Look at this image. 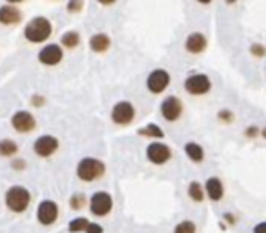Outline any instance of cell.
Masks as SVG:
<instances>
[{
	"mask_svg": "<svg viewBox=\"0 0 266 233\" xmlns=\"http://www.w3.org/2000/svg\"><path fill=\"white\" fill-rule=\"evenodd\" d=\"M51 33H53V24L48 16H33L24 26V38L30 44H42L50 38Z\"/></svg>",
	"mask_w": 266,
	"mask_h": 233,
	"instance_id": "6da1fadb",
	"label": "cell"
},
{
	"mask_svg": "<svg viewBox=\"0 0 266 233\" xmlns=\"http://www.w3.org/2000/svg\"><path fill=\"white\" fill-rule=\"evenodd\" d=\"M106 172V166L99 160V158H82L79 166H77V175L81 180L84 182H91V180H97L101 178Z\"/></svg>",
	"mask_w": 266,
	"mask_h": 233,
	"instance_id": "7a4b0ae2",
	"label": "cell"
},
{
	"mask_svg": "<svg viewBox=\"0 0 266 233\" xmlns=\"http://www.w3.org/2000/svg\"><path fill=\"white\" fill-rule=\"evenodd\" d=\"M30 192L22 186H13L6 193V204L11 212L22 213L28 206H30Z\"/></svg>",
	"mask_w": 266,
	"mask_h": 233,
	"instance_id": "3957f363",
	"label": "cell"
},
{
	"mask_svg": "<svg viewBox=\"0 0 266 233\" xmlns=\"http://www.w3.org/2000/svg\"><path fill=\"white\" fill-rule=\"evenodd\" d=\"M184 90L193 96H201V95H206V93H210L211 90L210 76L204 75V73H191V75L186 76Z\"/></svg>",
	"mask_w": 266,
	"mask_h": 233,
	"instance_id": "277c9868",
	"label": "cell"
},
{
	"mask_svg": "<svg viewBox=\"0 0 266 233\" xmlns=\"http://www.w3.org/2000/svg\"><path fill=\"white\" fill-rule=\"evenodd\" d=\"M170 73L166 70H162V68H157V70H153L148 75V78H146V88H148V92H151L153 95H159V93L166 92L168 90V86H170Z\"/></svg>",
	"mask_w": 266,
	"mask_h": 233,
	"instance_id": "5b68a950",
	"label": "cell"
},
{
	"mask_svg": "<svg viewBox=\"0 0 266 233\" xmlns=\"http://www.w3.org/2000/svg\"><path fill=\"white\" fill-rule=\"evenodd\" d=\"M133 118H135V108L128 100L117 102L113 110H111V120L119 124V126H128Z\"/></svg>",
	"mask_w": 266,
	"mask_h": 233,
	"instance_id": "8992f818",
	"label": "cell"
},
{
	"mask_svg": "<svg viewBox=\"0 0 266 233\" xmlns=\"http://www.w3.org/2000/svg\"><path fill=\"white\" fill-rule=\"evenodd\" d=\"M62 58H64V50L61 44H46L39 51V62L44 66H57L62 62Z\"/></svg>",
	"mask_w": 266,
	"mask_h": 233,
	"instance_id": "52a82bcc",
	"label": "cell"
},
{
	"mask_svg": "<svg viewBox=\"0 0 266 233\" xmlns=\"http://www.w3.org/2000/svg\"><path fill=\"white\" fill-rule=\"evenodd\" d=\"M161 113L168 122H175L182 115V102L179 96L170 95L166 96L161 104Z\"/></svg>",
	"mask_w": 266,
	"mask_h": 233,
	"instance_id": "ba28073f",
	"label": "cell"
},
{
	"mask_svg": "<svg viewBox=\"0 0 266 233\" xmlns=\"http://www.w3.org/2000/svg\"><path fill=\"white\" fill-rule=\"evenodd\" d=\"M111 206H113V200H111L110 195L104 192L95 193L90 200V208H91V212H93V215H97V217H104V215H108Z\"/></svg>",
	"mask_w": 266,
	"mask_h": 233,
	"instance_id": "9c48e42d",
	"label": "cell"
},
{
	"mask_svg": "<svg viewBox=\"0 0 266 233\" xmlns=\"http://www.w3.org/2000/svg\"><path fill=\"white\" fill-rule=\"evenodd\" d=\"M22 11L15 4H2L0 6V24L2 26H17L22 22Z\"/></svg>",
	"mask_w": 266,
	"mask_h": 233,
	"instance_id": "30bf717a",
	"label": "cell"
},
{
	"mask_svg": "<svg viewBox=\"0 0 266 233\" xmlns=\"http://www.w3.org/2000/svg\"><path fill=\"white\" fill-rule=\"evenodd\" d=\"M11 126L15 128L19 133H28L37 126V120L30 112L22 110V112L13 113V116H11Z\"/></svg>",
	"mask_w": 266,
	"mask_h": 233,
	"instance_id": "8fae6325",
	"label": "cell"
},
{
	"mask_svg": "<svg viewBox=\"0 0 266 233\" xmlns=\"http://www.w3.org/2000/svg\"><path fill=\"white\" fill-rule=\"evenodd\" d=\"M206 48H208V38H206V35L199 33V31H193V33L186 36L184 50L188 53H191V55H201V53L206 51Z\"/></svg>",
	"mask_w": 266,
	"mask_h": 233,
	"instance_id": "7c38bea8",
	"label": "cell"
},
{
	"mask_svg": "<svg viewBox=\"0 0 266 233\" xmlns=\"http://www.w3.org/2000/svg\"><path fill=\"white\" fill-rule=\"evenodd\" d=\"M33 150H35L39 157H50L59 150V140L55 137H51V135H42V137H39L35 140Z\"/></svg>",
	"mask_w": 266,
	"mask_h": 233,
	"instance_id": "4fadbf2b",
	"label": "cell"
},
{
	"mask_svg": "<svg viewBox=\"0 0 266 233\" xmlns=\"http://www.w3.org/2000/svg\"><path fill=\"white\" fill-rule=\"evenodd\" d=\"M57 215H59V206L53 200H42L39 210H37V217H39L41 224H46V226L55 222Z\"/></svg>",
	"mask_w": 266,
	"mask_h": 233,
	"instance_id": "5bb4252c",
	"label": "cell"
},
{
	"mask_svg": "<svg viewBox=\"0 0 266 233\" xmlns=\"http://www.w3.org/2000/svg\"><path fill=\"white\" fill-rule=\"evenodd\" d=\"M146 155H148V158H150L153 164H164L166 160L171 157V152H170V148L166 146V144H162V142H153V144L148 146Z\"/></svg>",
	"mask_w": 266,
	"mask_h": 233,
	"instance_id": "9a60e30c",
	"label": "cell"
},
{
	"mask_svg": "<svg viewBox=\"0 0 266 233\" xmlns=\"http://www.w3.org/2000/svg\"><path fill=\"white\" fill-rule=\"evenodd\" d=\"M111 48V38L110 35H106V33H95V35L90 38V50L93 53H106V51Z\"/></svg>",
	"mask_w": 266,
	"mask_h": 233,
	"instance_id": "2e32d148",
	"label": "cell"
},
{
	"mask_svg": "<svg viewBox=\"0 0 266 233\" xmlns=\"http://www.w3.org/2000/svg\"><path fill=\"white\" fill-rule=\"evenodd\" d=\"M81 44V33L75 30H70L62 33L61 36V46L66 48V50H75L77 46Z\"/></svg>",
	"mask_w": 266,
	"mask_h": 233,
	"instance_id": "e0dca14e",
	"label": "cell"
},
{
	"mask_svg": "<svg viewBox=\"0 0 266 233\" xmlns=\"http://www.w3.org/2000/svg\"><path fill=\"white\" fill-rule=\"evenodd\" d=\"M206 193H208V197L211 198V200H219V198L222 197V184L219 178H208L206 180Z\"/></svg>",
	"mask_w": 266,
	"mask_h": 233,
	"instance_id": "ac0fdd59",
	"label": "cell"
},
{
	"mask_svg": "<svg viewBox=\"0 0 266 233\" xmlns=\"http://www.w3.org/2000/svg\"><path fill=\"white\" fill-rule=\"evenodd\" d=\"M186 150V155L193 160V162H201L202 157H204V152H202V148L197 144V142H188L184 146Z\"/></svg>",
	"mask_w": 266,
	"mask_h": 233,
	"instance_id": "d6986e66",
	"label": "cell"
},
{
	"mask_svg": "<svg viewBox=\"0 0 266 233\" xmlns=\"http://www.w3.org/2000/svg\"><path fill=\"white\" fill-rule=\"evenodd\" d=\"M17 152H19L17 142L10 140V138L0 140V155H2V157H11V155H15Z\"/></svg>",
	"mask_w": 266,
	"mask_h": 233,
	"instance_id": "ffe728a7",
	"label": "cell"
},
{
	"mask_svg": "<svg viewBox=\"0 0 266 233\" xmlns=\"http://www.w3.org/2000/svg\"><path fill=\"white\" fill-rule=\"evenodd\" d=\"M139 133H141V135H146V137H155V138L164 137V132H162V130L157 126V124H148V126L141 128V130H139Z\"/></svg>",
	"mask_w": 266,
	"mask_h": 233,
	"instance_id": "44dd1931",
	"label": "cell"
},
{
	"mask_svg": "<svg viewBox=\"0 0 266 233\" xmlns=\"http://www.w3.org/2000/svg\"><path fill=\"white\" fill-rule=\"evenodd\" d=\"M82 10H84V0H68L66 4V11L70 15H79Z\"/></svg>",
	"mask_w": 266,
	"mask_h": 233,
	"instance_id": "7402d4cb",
	"label": "cell"
},
{
	"mask_svg": "<svg viewBox=\"0 0 266 233\" xmlns=\"http://www.w3.org/2000/svg\"><path fill=\"white\" fill-rule=\"evenodd\" d=\"M88 218H84V217H79V218H75V220H71L70 222V232L71 233H79V232H86V226H88Z\"/></svg>",
	"mask_w": 266,
	"mask_h": 233,
	"instance_id": "603a6c76",
	"label": "cell"
},
{
	"mask_svg": "<svg viewBox=\"0 0 266 233\" xmlns=\"http://www.w3.org/2000/svg\"><path fill=\"white\" fill-rule=\"evenodd\" d=\"M190 197L193 198V200H197V202H201L202 200V197H204V190H202V186L199 182L190 184Z\"/></svg>",
	"mask_w": 266,
	"mask_h": 233,
	"instance_id": "cb8c5ba5",
	"label": "cell"
},
{
	"mask_svg": "<svg viewBox=\"0 0 266 233\" xmlns=\"http://www.w3.org/2000/svg\"><path fill=\"white\" fill-rule=\"evenodd\" d=\"M175 233H195V224L190 220H184L175 228Z\"/></svg>",
	"mask_w": 266,
	"mask_h": 233,
	"instance_id": "d4e9b609",
	"label": "cell"
},
{
	"mask_svg": "<svg viewBox=\"0 0 266 233\" xmlns=\"http://www.w3.org/2000/svg\"><path fill=\"white\" fill-rule=\"evenodd\" d=\"M250 55H253L255 58H261L266 55V48L262 44H251L250 46Z\"/></svg>",
	"mask_w": 266,
	"mask_h": 233,
	"instance_id": "484cf974",
	"label": "cell"
},
{
	"mask_svg": "<svg viewBox=\"0 0 266 233\" xmlns=\"http://www.w3.org/2000/svg\"><path fill=\"white\" fill-rule=\"evenodd\" d=\"M86 233H102V226L101 224L90 222L88 226H86Z\"/></svg>",
	"mask_w": 266,
	"mask_h": 233,
	"instance_id": "4316f807",
	"label": "cell"
},
{
	"mask_svg": "<svg viewBox=\"0 0 266 233\" xmlns=\"http://www.w3.org/2000/svg\"><path fill=\"white\" fill-rule=\"evenodd\" d=\"M44 100H46V98H44V96H41V95H33V96H31V102H33V106L41 108L42 104H44Z\"/></svg>",
	"mask_w": 266,
	"mask_h": 233,
	"instance_id": "83f0119b",
	"label": "cell"
},
{
	"mask_svg": "<svg viewBox=\"0 0 266 233\" xmlns=\"http://www.w3.org/2000/svg\"><path fill=\"white\" fill-rule=\"evenodd\" d=\"M81 206H82V197H81V195H77V197L71 198V208L79 210Z\"/></svg>",
	"mask_w": 266,
	"mask_h": 233,
	"instance_id": "f1b7e54d",
	"label": "cell"
},
{
	"mask_svg": "<svg viewBox=\"0 0 266 233\" xmlns=\"http://www.w3.org/2000/svg\"><path fill=\"white\" fill-rule=\"evenodd\" d=\"M97 4L104 6V8H110V6H115L117 0H97Z\"/></svg>",
	"mask_w": 266,
	"mask_h": 233,
	"instance_id": "f546056e",
	"label": "cell"
},
{
	"mask_svg": "<svg viewBox=\"0 0 266 233\" xmlns=\"http://www.w3.org/2000/svg\"><path fill=\"white\" fill-rule=\"evenodd\" d=\"M253 233H266V222L257 224L255 228H253Z\"/></svg>",
	"mask_w": 266,
	"mask_h": 233,
	"instance_id": "4dcf8cb0",
	"label": "cell"
},
{
	"mask_svg": "<svg viewBox=\"0 0 266 233\" xmlns=\"http://www.w3.org/2000/svg\"><path fill=\"white\" fill-rule=\"evenodd\" d=\"M230 116H231V113L230 112H219V118H224V120H230Z\"/></svg>",
	"mask_w": 266,
	"mask_h": 233,
	"instance_id": "1f68e13d",
	"label": "cell"
},
{
	"mask_svg": "<svg viewBox=\"0 0 266 233\" xmlns=\"http://www.w3.org/2000/svg\"><path fill=\"white\" fill-rule=\"evenodd\" d=\"M255 133H257V128L255 126H251V128H248V130H246V135H248V137H253Z\"/></svg>",
	"mask_w": 266,
	"mask_h": 233,
	"instance_id": "d6a6232c",
	"label": "cell"
},
{
	"mask_svg": "<svg viewBox=\"0 0 266 233\" xmlns=\"http://www.w3.org/2000/svg\"><path fill=\"white\" fill-rule=\"evenodd\" d=\"M197 4H201V6H210L213 0H195Z\"/></svg>",
	"mask_w": 266,
	"mask_h": 233,
	"instance_id": "836d02e7",
	"label": "cell"
},
{
	"mask_svg": "<svg viewBox=\"0 0 266 233\" xmlns=\"http://www.w3.org/2000/svg\"><path fill=\"white\" fill-rule=\"evenodd\" d=\"M8 4H15V6H19V4H22V2H26V0H6Z\"/></svg>",
	"mask_w": 266,
	"mask_h": 233,
	"instance_id": "e575fe53",
	"label": "cell"
},
{
	"mask_svg": "<svg viewBox=\"0 0 266 233\" xmlns=\"http://www.w3.org/2000/svg\"><path fill=\"white\" fill-rule=\"evenodd\" d=\"M224 4L226 6H233V4H237V0H224Z\"/></svg>",
	"mask_w": 266,
	"mask_h": 233,
	"instance_id": "d590c367",
	"label": "cell"
},
{
	"mask_svg": "<svg viewBox=\"0 0 266 233\" xmlns=\"http://www.w3.org/2000/svg\"><path fill=\"white\" fill-rule=\"evenodd\" d=\"M261 135H262V137L266 138V128H264V130H262V132H261Z\"/></svg>",
	"mask_w": 266,
	"mask_h": 233,
	"instance_id": "8d00e7d4",
	"label": "cell"
}]
</instances>
